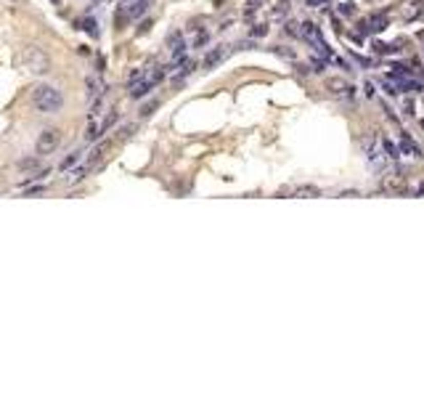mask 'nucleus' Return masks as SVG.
Listing matches in <instances>:
<instances>
[{
  "mask_svg": "<svg viewBox=\"0 0 424 398\" xmlns=\"http://www.w3.org/2000/svg\"><path fill=\"white\" fill-rule=\"evenodd\" d=\"M32 104H35L37 112L53 114V112H58L61 106H64V96H61V90L56 85H37L32 90Z\"/></svg>",
  "mask_w": 424,
  "mask_h": 398,
  "instance_id": "nucleus-1",
  "label": "nucleus"
},
{
  "mask_svg": "<svg viewBox=\"0 0 424 398\" xmlns=\"http://www.w3.org/2000/svg\"><path fill=\"white\" fill-rule=\"evenodd\" d=\"M22 61H24V69H29L32 74H37V77H43V74L51 72V58H48V53H45L40 45H29V48H24Z\"/></svg>",
  "mask_w": 424,
  "mask_h": 398,
  "instance_id": "nucleus-2",
  "label": "nucleus"
},
{
  "mask_svg": "<svg viewBox=\"0 0 424 398\" xmlns=\"http://www.w3.org/2000/svg\"><path fill=\"white\" fill-rule=\"evenodd\" d=\"M364 151H366V160H369V165L374 167L376 173H382L385 167H387L385 146H382V141L376 138V135H369V138H364Z\"/></svg>",
  "mask_w": 424,
  "mask_h": 398,
  "instance_id": "nucleus-3",
  "label": "nucleus"
},
{
  "mask_svg": "<svg viewBox=\"0 0 424 398\" xmlns=\"http://www.w3.org/2000/svg\"><path fill=\"white\" fill-rule=\"evenodd\" d=\"M58 144H61V133L53 130V128H48V130H43V133L37 135L35 149H37L40 157H45V154H53V151L58 149Z\"/></svg>",
  "mask_w": 424,
  "mask_h": 398,
  "instance_id": "nucleus-4",
  "label": "nucleus"
},
{
  "mask_svg": "<svg viewBox=\"0 0 424 398\" xmlns=\"http://www.w3.org/2000/svg\"><path fill=\"white\" fill-rule=\"evenodd\" d=\"M154 85L144 77V74H138V77L130 83V98H144L146 93H149V90H151Z\"/></svg>",
  "mask_w": 424,
  "mask_h": 398,
  "instance_id": "nucleus-5",
  "label": "nucleus"
},
{
  "mask_svg": "<svg viewBox=\"0 0 424 398\" xmlns=\"http://www.w3.org/2000/svg\"><path fill=\"white\" fill-rule=\"evenodd\" d=\"M167 45H170L172 58H180V56L186 53V40H183V32H172V35H170V40H167Z\"/></svg>",
  "mask_w": 424,
  "mask_h": 398,
  "instance_id": "nucleus-6",
  "label": "nucleus"
},
{
  "mask_svg": "<svg viewBox=\"0 0 424 398\" xmlns=\"http://www.w3.org/2000/svg\"><path fill=\"white\" fill-rule=\"evenodd\" d=\"M326 88L332 90V93H337V96H353V88L345 83V80H339V77H332V80H326Z\"/></svg>",
  "mask_w": 424,
  "mask_h": 398,
  "instance_id": "nucleus-7",
  "label": "nucleus"
},
{
  "mask_svg": "<svg viewBox=\"0 0 424 398\" xmlns=\"http://www.w3.org/2000/svg\"><path fill=\"white\" fill-rule=\"evenodd\" d=\"M300 35H302L305 40H310L313 45H316V43H321V29H318L316 24H313V22H305V24H302Z\"/></svg>",
  "mask_w": 424,
  "mask_h": 398,
  "instance_id": "nucleus-8",
  "label": "nucleus"
},
{
  "mask_svg": "<svg viewBox=\"0 0 424 398\" xmlns=\"http://www.w3.org/2000/svg\"><path fill=\"white\" fill-rule=\"evenodd\" d=\"M228 56V48L226 45H220V48H215L212 53H207V58H204V69H212L215 64H220V58Z\"/></svg>",
  "mask_w": 424,
  "mask_h": 398,
  "instance_id": "nucleus-9",
  "label": "nucleus"
},
{
  "mask_svg": "<svg viewBox=\"0 0 424 398\" xmlns=\"http://www.w3.org/2000/svg\"><path fill=\"white\" fill-rule=\"evenodd\" d=\"M114 125H117V109H109V114L101 120V125L96 128V135H104L106 130H112Z\"/></svg>",
  "mask_w": 424,
  "mask_h": 398,
  "instance_id": "nucleus-10",
  "label": "nucleus"
},
{
  "mask_svg": "<svg viewBox=\"0 0 424 398\" xmlns=\"http://www.w3.org/2000/svg\"><path fill=\"white\" fill-rule=\"evenodd\" d=\"M165 74H167V72H165V67H151V69H146V72H144V77H146L151 85H156V83H162V80H165Z\"/></svg>",
  "mask_w": 424,
  "mask_h": 398,
  "instance_id": "nucleus-11",
  "label": "nucleus"
},
{
  "mask_svg": "<svg viewBox=\"0 0 424 398\" xmlns=\"http://www.w3.org/2000/svg\"><path fill=\"white\" fill-rule=\"evenodd\" d=\"M400 149H403V151H408V154H414V157H419V146H416L411 138H408L406 133L400 135Z\"/></svg>",
  "mask_w": 424,
  "mask_h": 398,
  "instance_id": "nucleus-12",
  "label": "nucleus"
},
{
  "mask_svg": "<svg viewBox=\"0 0 424 398\" xmlns=\"http://www.w3.org/2000/svg\"><path fill=\"white\" fill-rule=\"evenodd\" d=\"M382 189H385V191H403V189H406V181H400V178H390V181L382 183Z\"/></svg>",
  "mask_w": 424,
  "mask_h": 398,
  "instance_id": "nucleus-13",
  "label": "nucleus"
},
{
  "mask_svg": "<svg viewBox=\"0 0 424 398\" xmlns=\"http://www.w3.org/2000/svg\"><path fill=\"white\" fill-rule=\"evenodd\" d=\"M85 85H88V96H96V93L101 96V93H104V90H101V83H98L96 77H88Z\"/></svg>",
  "mask_w": 424,
  "mask_h": 398,
  "instance_id": "nucleus-14",
  "label": "nucleus"
},
{
  "mask_svg": "<svg viewBox=\"0 0 424 398\" xmlns=\"http://www.w3.org/2000/svg\"><path fill=\"white\" fill-rule=\"evenodd\" d=\"M294 196H321V191L316 186H300L294 191Z\"/></svg>",
  "mask_w": 424,
  "mask_h": 398,
  "instance_id": "nucleus-15",
  "label": "nucleus"
},
{
  "mask_svg": "<svg viewBox=\"0 0 424 398\" xmlns=\"http://www.w3.org/2000/svg\"><path fill=\"white\" fill-rule=\"evenodd\" d=\"M74 162H80V151H72V154H69L67 160H61V165H58V167H61V170H69V167H72Z\"/></svg>",
  "mask_w": 424,
  "mask_h": 398,
  "instance_id": "nucleus-16",
  "label": "nucleus"
},
{
  "mask_svg": "<svg viewBox=\"0 0 424 398\" xmlns=\"http://www.w3.org/2000/svg\"><path fill=\"white\" fill-rule=\"evenodd\" d=\"M83 29H85L88 35H93V37L98 35V29H96V22H93V19H83Z\"/></svg>",
  "mask_w": 424,
  "mask_h": 398,
  "instance_id": "nucleus-17",
  "label": "nucleus"
},
{
  "mask_svg": "<svg viewBox=\"0 0 424 398\" xmlns=\"http://www.w3.org/2000/svg\"><path fill=\"white\" fill-rule=\"evenodd\" d=\"M32 167H37V157H27L19 162V170H32Z\"/></svg>",
  "mask_w": 424,
  "mask_h": 398,
  "instance_id": "nucleus-18",
  "label": "nucleus"
},
{
  "mask_svg": "<svg viewBox=\"0 0 424 398\" xmlns=\"http://www.w3.org/2000/svg\"><path fill=\"white\" fill-rule=\"evenodd\" d=\"M395 48L392 45H385V43H374V53H392Z\"/></svg>",
  "mask_w": 424,
  "mask_h": 398,
  "instance_id": "nucleus-19",
  "label": "nucleus"
},
{
  "mask_svg": "<svg viewBox=\"0 0 424 398\" xmlns=\"http://www.w3.org/2000/svg\"><path fill=\"white\" fill-rule=\"evenodd\" d=\"M207 40H210V35H207V32H199V35H196V48L207 45Z\"/></svg>",
  "mask_w": 424,
  "mask_h": 398,
  "instance_id": "nucleus-20",
  "label": "nucleus"
},
{
  "mask_svg": "<svg viewBox=\"0 0 424 398\" xmlns=\"http://www.w3.org/2000/svg\"><path fill=\"white\" fill-rule=\"evenodd\" d=\"M355 8L350 6V3H345V6H339V13H345V16H350V13H353Z\"/></svg>",
  "mask_w": 424,
  "mask_h": 398,
  "instance_id": "nucleus-21",
  "label": "nucleus"
},
{
  "mask_svg": "<svg viewBox=\"0 0 424 398\" xmlns=\"http://www.w3.org/2000/svg\"><path fill=\"white\" fill-rule=\"evenodd\" d=\"M287 35H292V37H297V35H300V29H297V24H287Z\"/></svg>",
  "mask_w": 424,
  "mask_h": 398,
  "instance_id": "nucleus-22",
  "label": "nucleus"
},
{
  "mask_svg": "<svg viewBox=\"0 0 424 398\" xmlns=\"http://www.w3.org/2000/svg\"><path fill=\"white\" fill-rule=\"evenodd\" d=\"M154 109H156V101H151L149 106H144V117H149V114H151Z\"/></svg>",
  "mask_w": 424,
  "mask_h": 398,
  "instance_id": "nucleus-23",
  "label": "nucleus"
},
{
  "mask_svg": "<svg viewBox=\"0 0 424 398\" xmlns=\"http://www.w3.org/2000/svg\"><path fill=\"white\" fill-rule=\"evenodd\" d=\"M138 3V0H122V11H128L130 6H135Z\"/></svg>",
  "mask_w": 424,
  "mask_h": 398,
  "instance_id": "nucleus-24",
  "label": "nucleus"
},
{
  "mask_svg": "<svg viewBox=\"0 0 424 398\" xmlns=\"http://www.w3.org/2000/svg\"><path fill=\"white\" fill-rule=\"evenodd\" d=\"M265 32H268L265 27H255V29H252V35H257V37H260V35H265Z\"/></svg>",
  "mask_w": 424,
  "mask_h": 398,
  "instance_id": "nucleus-25",
  "label": "nucleus"
},
{
  "mask_svg": "<svg viewBox=\"0 0 424 398\" xmlns=\"http://www.w3.org/2000/svg\"><path fill=\"white\" fill-rule=\"evenodd\" d=\"M318 3H326V0H308V6H318Z\"/></svg>",
  "mask_w": 424,
  "mask_h": 398,
  "instance_id": "nucleus-26",
  "label": "nucleus"
},
{
  "mask_svg": "<svg viewBox=\"0 0 424 398\" xmlns=\"http://www.w3.org/2000/svg\"><path fill=\"white\" fill-rule=\"evenodd\" d=\"M419 196H424V183H421V186H419V191H416Z\"/></svg>",
  "mask_w": 424,
  "mask_h": 398,
  "instance_id": "nucleus-27",
  "label": "nucleus"
}]
</instances>
